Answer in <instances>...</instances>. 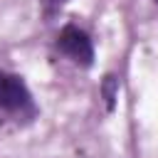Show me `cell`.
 Listing matches in <instances>:
<instances>
[{"label":"cell","instance_id":"obj_1","mask_svg":"<svg viewBox=\"0 0 158 158\" xmlns=\"http://www.w3.org/2000/svg\"><path fill=\"white\" fill-rule=\"evenodd\" d=\"M57 47L62 54H67L72 62L81 64V67H89L91 59H94V47H91V40L84 30H79L77 25H67L59 37H57Z\"/></svg>","mask_w":158,"mask_h":158},{"label":"cell","instance_id":"obj_2","mask_svg":"<svg viewBox=\"0 0 158 158\" xmlns=\"http://www.w3.org/2000/svg\"><path fill=\"white\" fill-rule=\"evenodd\" d=\"M0 109L5 111H32V94L22 77L0 72Z\"/></svg>","mask_w":158,"mask_h":158},{"label":"cell","instance_id":"obj_3","mask_svg":"<svg viewBox=\"0 0 158 158\" xmlns=\"http://www.w3.org/2000/svg\"><path fill=\"white\" fill-rule=\"evenodd\" d=\"M49 2H52V5H62L64 0H49Z\"/></svg>","mask_w":158,"mask_h":158}]
</instances>
